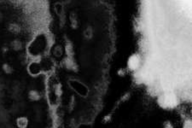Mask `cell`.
Here are the masks:
<instances>
[{
    "label": "cell",
    "mask_w": 192,
    "mask_h": 128,
    "mask_svg": "<svg viewBox=\"0 0 192 128\" xmlns=\"http://www.w3.org/2000/svg\"><path fill=\"white\" fill-rule=\"evenodd\" d=\"M177 102V100L176 96L173 95V94H166V95H163L159 98L160 105L163 108H165V109L173 108V107L176 106Z\"/></svg>",
    "instance_id": "1"
},
{
    "label": "cell",
    "mask_w": 192,
    "mask_h": 128,
    "mask_svg": "<svg viewBox=\"0 0 192 128\" xmlns=\"http://www.w3.org/2000/svg\"><path fill=\"white\" fill-rule=\"evenodd\" d=\"M141 63V58L137 54H133L127 61V67L130 70L135 71L137 70Z\"/></svg>",
    "instance_id": "2"
}]
</instances>
